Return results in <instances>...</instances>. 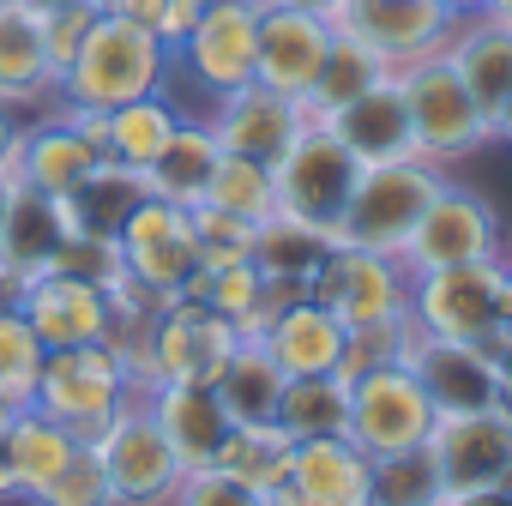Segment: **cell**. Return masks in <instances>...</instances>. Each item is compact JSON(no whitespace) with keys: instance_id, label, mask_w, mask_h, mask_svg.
I'll use <instances>...</instances> for the list:
<instances>
[{"instance_id":"f6af8a7d","label":"cell","mask_w":512,"mask_h":506,"mask_svg":"<svg viewBox=\"0 0 512 506\" xmlns=\"http://www.w3.org/2000/svg\"><path fill=\"white\" fill-rule=\"evenodd\" d=\"M440 506H512V482H482V488H446Z\"/></svg>"},{"instance_id":"7dc6e473","label":"cell","mask_w":512,"mask_h":506,"mask_svg":"<svg viewBox=\"0 0 512 506\" xmlns=\"http://www.w3.org/2000/svg\"><path fill=\"white\" fill-rule=\"evenodd\" d=\"M163 7H169V49H175L187 37V25L205 13V0H163Z\"/></svg>"},{"instance_id":"d4e9b609","label":"cell","mask_w":512,"mask_h":506,"mask_svg":"<svg viewBox=\"0 0 512 506\" xmlns=\"http://www.w3.org/2000/svg\"><path fill=\"white\" fill-rule=\"evenodd\" d=\"M79 235V217L67 199H43L31 187H13V205L0 217V260H7L19 278L31 272H49L55 266V247Z\"/></svg>"},{"instance_id":"6f0895ef","label":"cell","mask_w":512,"mask_h":506,"mask_svg":"<svg viewBox=\"0 0 512 506\" xmlns=\"http://www.w3.org/2000/svg\"><path fill=\"white\" fill-rule=\"evenodd\" d=\"M13 416H19L13 404H0V434H7V422H13Z\"/></svg>"},{"instance_id":"ac0fdd59","label":"cell","mask_w":512,"mask_h":506,"mask_svg":"<svg viewBox=\"0 0 512 506\" xmlns=\"http://www.w3.org/2000/svg\"><path fill=\"white\" fill-rule=\"evenodd\" d=\"M404 368H410V374H416V386L428 392L434 416H464V410H488V404H500L494 356H488V350H476V344L416 332V338H410V350H404Z\"/></svg>"},{"instance_id":"6da1fadb","label":"cell","mask_w":512,"mask_h":506,"mask_svg":"<svg viewBox=\"0 0 512 506\" xmlns=\"http://www.w3.org/2000/svg\"><path fill=\"white\" fill-rule=\"evenodd\" d=\"M169 43L151 37L145 25H127L115 13H97V25L85 31L73 67L55 79V103L61 109H91V115H109L133 97H151V91H169Z\"/></svg>"},{"instance_id":"681fc988","label":"cell","mask_w":512,"mask_h":506,"mask_svg":"<svg viewBox=\"0 0 512 506\" xmlns=\"http://www.w3.org/2000/svg\"><path fill=\"white\" fill-rule=\"evenodd\" d=\"M500 332L512 338V260H500Z\"/></svg>"},{"instance_id":"7c38bea8","label":"cell","mask_w":512,"mask_h":506,"mask_svg":"<svg viewBox=\"0 0 512 506\" xmlns=\"http://www.w3.org/2000/svg\"><path fill=\"white\" fill-rule=\"evenodd\" d=\"M115 247H121L127 278L145 284V290H157L163 302L181 296V284H187L193 266H199L187 205H169V199H151V193L127 211V223L115 229Z\"/></svg>"},{"instance_id":"9c48e42d","label":"cell","mask_w":512,"mask_h":506,"mask_svg":"<svg viewBox=\"0 0 512 506\" xmlns=\"http://www.w3.org/2000/svg\"><path fill=\"white\" fill-rule=\"evenodd\" d=\"M308 296L326 302L344 326L404 320L410 314V272H404V260H392V253H368V247L332 241L320 272L308 278Z\"/></svg>"},{"instance_id":"f5cc1de1","label":"cell","mask_w":512,"mask_h":506,"mask_svg":"<svg viewBox=\"0 0 512 506\" xmlns=\"http://www.w3.org/2000/svg\"><path fill=\"white\" fill-rule=\"evenodd\" d=\"M284 7H308V13H320V19H332L344 0H284Z\"/></svg>"},{"instance_id":"7402d4cb","label":"cell","mask_w":512,"mask_h":506,"mask_svg":"<svg viewBox=\"0 0 512 506\" xmlns=\"http://www.w3.org/2000/svg\"><path fill=\"white\" fill-rule=\"evenodd\" d=\"M145 410H151V422L163 428V440L175 446V458L187 470H205L217 458L223 434H229V410L199 380H163V386H151L145 392Z\"/></svg>"},{"instance_id":"f546056e","label":"cell","mask_w":512,"mask_h":506,"mask_svg":"<svg viewBox=\"0 0 512 506\" xmlns=\"http://www.w3.org/2000/svg\"><path fill=\"white\" fill-rule=\"evenodd\" d=\"M284 380H290V374L272 362V350H266L260 338H235V350H229V362L217 368L211 392H217V404L229 410V422H272Z\"/></svg>"},{"instance_id":"bcb514c9","label":"cell","mask_w":512,"mask_h":506,"mask_svg":"<svg viewBox=\"0 0 512 506\" xmlns=\"http://www.w3.org/2000/svg\"><path fill=\"white\" fill-rule=\"evenodd\" d=\"M19 133H25V121H19V109H13V103H0V169H13V151H19Z\"/></svg>"},{"instance_id":"816d5d0a","label":"cell","mask_w":512,"mask_h":506,"mask_svg":"<svg viewBox=\"0 0 512 506\" xmlns=\"http://www.w3.org/2000/svg\"><path fill=\"white\" fill-rule=\"evenodd\" d=\"M494 139L512 145V91H506V103H500V115H494Z\"/></svg>"},{"instance_id":"f1b7e54d","label":"cell","mask_w":512,"mask_h":506,"mask_svg":"<svg viewBox=\"0 0 512 506\" xmlns=\"http://www.w3.org/2000/svg\"><path fill=\"white\" fill-rule=\"evenodd\" d=\"M217 157H223V145H217L211 121L205 115H181V127L169 133L163 157L145 169V193L151 199H169V205H199Z\"/></svg>"},{"instance_id":"e0dca14e","label":"cell","mask_w":512,"mask_h":506,"mask_svg":"<svg viewBox=\"0 0 512 506\" xmlns=\"http://www.w3.org/2000/svg\"><path fill=\"white\" fill-rule=\"evenodd\" d=\"M368 452L350 434L296 440L284 482L266 494L272 506H368Z\"/></svg>"},{"instance_id":"d6986e66","label":"cell","mask_w":512,"mask_h":506,"mask_svg":"<svg viewBox=\"0 0 512 506\" xmlns=\"http://www.w3.org/2000/svg\"><path fill=\"white\" fill-rule=\"evenodd\" d=\"M332 43V19L308 13V7H284V0H260V49H253V79L302 97L320 55Z\"/></svg>"},{"instance_id":"9a60e30c","label":"cell","mask_w":512,"mask_h":506,"mask_svg":"<svg viewBox=\"0 0 512 506\" xmlns=\"http://www.w3.org/2000/svg\"><path fill=\"white\" fill-rule=\"evenodd\" d=\"M332 31L368 43L386 67H404L452 37V13L440 0H344L332 13Z\"/></svg>"},{"instance_id":"4fadbf2b","label":"cell","mask_w":512,"mask_h":506,"mask_svg":"<svg viewBox=\"0 0 512 506\" xmlns=\"http://www.w3.org/2000/svg\"><path fill=\"white\" fill-rule=\"evenodd\" d=\"M13 308L31 320V332L43 338V350L103 344V338L115 332V302H109V290L91 284V278H79V272H61V266L31 272V278L19 284V302H13Z\"/></svg>"},{"instance_id":"1f68e13d","label":"cell","mask_w":512,"mask_h":506,"mask_svg":"<svg viewBox=\"0 0 512 506\" xmlns=\"http://www.w3.org/2000/svg\"><path fill=\"white\" fill-rule=\"evenodd\" d=\"M272 422L290 440H332V434H344L350 428V380H338V374H290L284 392H278Z\"/></svg>"},{"instance_id":"52a82bcc","label":"cell","mask_w":512,"mask_h":506,"mask_svg":"<svg viewBox=\"0 0 512 506\" xmlns=\"http://www.w3.org/2000/svg\"><path fill=\"white\" fill-rule=\"evenodd\" d=\"M253 49H260V0H205V13L169 49V73L217 103L253 79Z\"/></svg>"},{"instance_id":"836d02e7","label":"cell","mask_w":512,"mask_h":506,"mask_svg":"<svg viewBox=\"0 0 512 506\" xmlns=\"http://www.w3.org/2000/svg\"><path fill=\"white\" fill-rule=\"evenodd\" d=\"M326 253H332V235L290 217V211H272L266 223H253V266L266 278H302L308 284Z\"/></svg>"},{"instance_id":"30bf717a","label":"cell","mask_w":512,"mask_h":506,"mask_svg":"<svg viewBox=\"0 0 512 506\" xmlns=\"http://www.w3.org/2000/svg\"><path fill=\"white\" fill-rule=\"evenodd\" d=\"M344 434L368 458H386V452L422 446L434 434V404L404 362H386V368H368L350 380V428Z\"/></svg>"},{"instance_id":"60d3db41","label":"cell","mask_w":512,"mask_h":506,"mask_svg":"<svg viewBox=\"0 0 512 506\" xmlns=\"http://www.w3.org/2000/svg\"><path fill=\"white\" fill-rule=\"evenodd\" d=\"M25 506H115V494H109V476H103V458H97V446H91V440H79V452L61 464V476H55L49 488H37Z\"/></svg>"},{"instance_id":"11a10c76","label":"cell","mask_w":512,"mask_h":506,"mask_svg":"<svg viewBox=\"0 0 512 506\" xmlns=\"http://www.w3.org/2000/svg\"><path fill=\"white\" fill-rule=\"evenodd\" d=\"M13 187H19V175L0 169V217H7V205H13Z\"/></svg>"},{"instance_id":"8992f818","label":"cell","mask_w":512,"mask_h":506,"mask_svg":"<svg viewBox=\"0 0 512 506\" xmlns=\"http://www.w3.org/2000/svg\"><path fill=\"white\" fill-rule=\"evenodd\" d=\"M109 476L115 506H169V494L181 488L187 464L175 458V446L163 440V428L145 410V392H127L121 410L103 422V434L91 440Z\"/></svg>"},{"instance_id":"7a4b0ae2","label":"cell","mask_w":512,"mask_h":506,"mask_svg":"<svg viewBox=\"0 0 512 506\" xmlns=\"http://www.w3.org/2000/svg\"><path fill=\"white\" fill-rule=\"evenodd\" d=\"M392 73H398L404 109H410V127H416V157L422 163L452 169V163H464L470 151H482L494 139L482 109H476V97H470V85L458 79L446 43L416 55V61H404V67H392Z\"/></svg>"},{"instance_id":"2e32d148","label":"cell","mask_w":512,"mask_h":506,"mask_svg":"<svg viewBox=\"0 0 512 506\" xmlns=\"http://www.w3.org/2000/svg\"><path fill=\"white\" fill-rule=\"evenodd\" d=\"M434 464L446 488H482V482H512V410H464V416H434Z\"/></svg>"},{"instance_id":"d6a6232c","label":"cell","mask_w":512,"mask_h":506,"mask_svg":"<svg viewBox=\"0 0 512 506\" xmlns=\"http://www.w3.org/2000/svg\"><path fill=\"white\" fill-rule=\"evenodd\" d=\"M386 73H392V67H386L368 43H356V37L332 31L326 55H320V67H314L308 91H302V109H308L314 121H326L332 109H344L350 97H362V91H368V85H380Z\"/></svg>"},{"instance_id":"b9f144b4","label":"cell","mask_w":512,"mask_h":506,"mask_svg":"<svg viewBox=\"0 0 512 506\" xmlns=\"http://www.w3.org/2000/svg\"><path fill=\"white\" fill-rule=\"evenodd\" d=\"M193 217V247H199V266H235V260H253V223L247 217H229L217 205H187Z\"/></svg>"},{"instance_id":"8fae6325","label":"cell","mask_w":512,"mask_h":506,"mask_svg":"<svg viewBox=\"0 0 512 506\" xmlns=\"http://www.w3.org/2000/svg\"><path fill=\"white\" fill-rule=\"evenodd\" d=\"M470 260H506L500 253V217L476 187L446 181L422 223L404 241V272H434V266H470Z\"/></svg>"},{"instance_id":"ba28073f","label":"cell","mask_w":512,"mask_h":506,"mask_svg":"<svg viewBox=\"0 0 512 506\" xmlns=\"http://www.w3.org/2000/svg\"><path fill=\"white\" fill-rule=\"evenodd\" d=\"M356 175H362L356 151L326 121H308L290 139V151L272 163L278 211H290V217H302V223H314V229L332 235L338 217H344V205H350V193H356Z\"/></svg>"},{"instance_id":"603a6c76","label":"cell","mask_w":512,"mask_h":506,"mask_svg":"<svg viewBox=\"0 0 512 506\" xmlns=\"http://www.w3.org/2000/svg\"><path fill=\"white\" fill-rule=\"evenodd\" d=\"M446 55L458 67V79L470 85L488 133H494V115L512 91V25L494 19V13H470V19H452V37H446Z\"/></svg>"},{"instance_id":"ab89813d","label":"cell","mask_w":512,"mask_h":506,"mask_svg":"<svg viewBox=\"0 0 512 506\" xmlns=\"http://www.w3.org/2000/svg\"><path fill=\"white\" fill-rule=\"evenodd\" d=\"M416 326L410 314L404 320H374V326H344V356H338V380H356L368 368H386V362H404Z\"/></svg>"},{"instance_id":"83f0119b","label":"cell","mask_w":512,"mask_h":506,"mask_svg":"<svg viewBox=\"0 0 512 506\" xmlns=\"http://www.w3.org/2000/svg\"><path fill=\"white\" fill-rule=\"evenodd\" d=\"M0 440H7V464H13V500H31L37 488H49L61 476V464L79 452V434L37 404H25Z\"/></svg>"},{"instance_id":"f907efd6","label":"cell","mask_w":512,"mask_h":506,"mask_svg":"<svg viewBox=\"0 0 512 506\" xmlns=\"http://www.w3.org/2000/svg\"><path fill=\"white\" fill-rule=\"evenodd\" d=\"M440 7H446L452 19H470V13H488V7H494V0H440Z\"/></svg>"},{"instance_id":"ffe728a7","label":"cell","mask_w":512,"mask_h":506,"mask_svg":"<svg viewBox=\"0 0 512 506\" xmlns=\"http://www.w3.org/2000/svg\"><path fill=\"white\" fill-rule=\"evenodd\" d=\"M97 145L85 139V127L67 115V109H49L43 121H25L19 133V151H13V175L19 187L43 193V199H67L79 193V181L97 169Z\"/></svg>"},{"instance_id":"f35d334b","label":"cell","mask_w":512,"mask_h":506,"mask_svg":"<svg viewBox=\"0 0 512 506\" xmlns=\"http://www.w3.org/2000/svg\"><path fill=\"white\" fill-rule=\"evenodd\" d=\"M43 338L31 332V320L19 308H0V404L25 410L37 398V374H43Z\"/></svg>"},{"instance_id":"4316f807","label":"cell","mask_w":512,"mask_h":506,"mask_svg":"<svg viewBox=\"0 0 512 506\" xmlns=\"http://www.w3.org/2000/svg\"><path fill=\"white\" fill-rule=\"evenodd\" d=\"M181 115H187V109H181L169 91H151V97H133V103L109 109V115H103V133H97L103 163H121V169L145 175V169L163 157L169 133L181 127Z\"/></svg>"},{"instance_id":"7bdbcfd3","label":"cell","mask_w":512,"mask_h":506,"mask_svg":"<svg viewBox=\"0 0 512 506\" xmlns=\"http://www.w3.org/2000/svg\"><path fill=\"white\" fill-rule=\"evenodd\" d=\"M91 25H97V7H91V0H43V43H49L55 79L73 67V55H79V43H85Z\"/></svg>"},{"instance_id":"5b68a950","label":"cell","mask_w":512,"mask_h":506,"mask_svg":"<svg viewBox=\"0 0 512 506\" xmlns=\"http://www.w3.org/2000/svg\"><path fill=\"white\" fill-rule=\"evenodd\" d=\"M127 392H139V386H133L121 350L103 338V344H67V350H49L31 404L49 410L55 422H67L79 440H97L103 422L121 410Z\"/></svg>"},{"instance_id":"44dd1931","label":"cell","mask_w":512,"mask_h":506,"mask_svg":"<svg viewBox=\"0 0 512 506\" xmlns=\"http://www.w3.org/2000/svg\"><path fill=\"white\" fill-rule=\"evenodd\" d=\"M326 127L356 151V163H398V157H416V127H410V109H404V91H398V73H386L380 85H368L362 97H350L344 109L326 115Z\"/></svg>"},{"instance_id":"cb8c5ba5","label":"cell","mask_w":512,"mask_h":506,"mask_svg":"<svg viewBox=\"0 0 512 506\" xmlns=\"http://www.w3.org/2000/svg\"><path fill=\"white\" fill-rule=\"evenodd\" d=\"M55 97V67L43 43V0H7L0 7V103H43Z\"/></svg>"},{"instance_id":"ee69618b","label":"cell","mask_w":512,"mask_h":506,"mask_svg":"<svg viewBox=\"0 0 512 506\" xmlns=\"http://www.w3.org/2000/svg\"><path fill=\"white\" fill-rule=\"evenodd\" d=\"M169 506H272V500L253 494V488H241V482H229V476H217L205 464V470H187L181 476V488L169 494Z\"/></svg>"},{"instance_id":"484cf974","label":"cell","mask_w":512,"mask_h":506,"mask_svg":"<svg viewBox=\"0 0 512 506\" xmlns=\"http://www.w3.org/2000/svg\"><path fill=\"white\" fill-rule=\"evenodd\" d=\"M260 344L272 350V362L284 374H338V356H344V320L314 302V296H296L266 332Z\"/></svg>"},{"instance_id":"9f6ffc18","label":"cell","mask_w":512,"mask_h":506,"mask_svg":"<svg viewBox=\"0 0 512 506\" xmlns=\"http://www.w3.org/2000/svg\"><path fill=\"white\" fill-rule=\"evenodd\" d=\"M488 13H494V19H506V25H512V0H494V7H488Z\"/></svg>"},{"instance_id":"277c9868","label":"cell","mask_w":512,"mask_h":506,"mask_svg":"<svg viewBox=\"0 0 512 506\" xmlns=\"http://www.w3.org/2000/svg\"><path fill=\"white\" fill-rule=\"evenodd\" d=\"M410 326L428 338H458L476 350H500V260H470V266H434L410 272Z\"/></svg>"},{"instance_id":"680465c9","label":"cell","mask_w":512,"mask_h":506,"mask_svg":"<svg viewBox=\"0 0 512 506\" xmlns=\"http://www.w3.org/2000/svg\"><path fill=\"white\" fill-rule=\"evenodd\" d=\"M0 7H7V0H0Z\"/></svg>"},{"instance_id":"d590c367","label":"cell","mask_w":512,"mask_h":506,"mask_svg":"<svg viewBox=\"0 0 512 506\" xmlns=\"http://www.w3.org/2000/svg\"><path fill=\"white\" fill-rule=\"evenodd\" d=\"M199 205H217L229 217H247V223H266L278 211V181H272V163H253V157H235L223 151L211 181H205V199Z\"/></svg>"},{"instance_id":"e575fe53","label":"cell","mask_w":512,"mask_h":506,"mask_svg":"<svg viewBox=\"0 0 512 506\" xmlns=\"http://www.w3.org/2000/svg\"><path fill=\"white\" fill-rule=\"evenodd\" d=\"M446 482L434 464V446H404L368 464V506H440Z\"/></svg>"},{"instance_id":"74e56055","label":"cell","mask_w":512,"mask_h":506,"mask_svg":"<svg viewBox=\"0 0 512 506\" xmlns=\"http://www.w3.org/2000/svg\"><path fill=\"white\" fill-rule=\"evenodd\" d=\"M260 284H266V272L253 266V260H235V266H193V278L181 284V296L205 302V308L223 314L235 332H247L253 308H260Z\"/></svg>"},{"instance_id":"db71d44e","label":"cell","mask_w":512,"mask_h":506,"mask_svg":"<svg viewBox=\"0 0 512 506\" xmlns=\"http://www.w3.org/2000/svg\"><path fill=\"white\" fill-rule=\"evenodd\" d=\"M0 500H13V464H7V440H0Z\"/></svg>"},{"instance_id":"5bb4252c","label":"cell","mask_w":512,"mask_h":506,"mask_svg":"<svg viewBox=\"0 0 512 506\" xmlns=\"http://www.w3.org/2000/svg\"><path fill=\"white\" fill-rule=\"evenodd\" d=\"M205 121H211V133H217L223 151L253 157V163H278V157L290 151V139H296L314 115L302 109V97H284V91H272V85H260V79H247L241 91L217 97Z\"/></svg>"},{"instance_id":"8d00e7d4","label":"cell","mask_w":512,"mask_h":506,"mask_svg":"<svg viewBox=\"0 0 512 506\" xmlns=\"http://www.w3.org/2000/svg\"><path fill=\"white\" fill-rule=\"evenodd\" d=\"M139 199H145V175H133V169H121V163H97V169L79 181V193H67L79 229H91V235H115Z\"/></svg>"},{"instance_id":"4dcf8cb0","label":"cell","mask_w":512,"mask_h":506,"mask_svg":"<svg viewBox=\"0 0 512 506\" xmlns=\"http://www.w3.org/2000/svg\"><path fill=\"white\" fill-rule=\"evenodd\" d=\"M290 446L296 440L278 422H229L211 470L229 476V482H241V488H253V494H272L284 482V470H290Z\"/></svg>"},{"instance_id":"3957f363","label":"cell","mask_w":512,"mask_h":506,"mask_svg":"<svg viewBox=\"0 0 512 506\" xmlns=\"http://www.w3.org/2000/svg\"><path fill=\"white\" fill-rule=\"evenodd\" d=\"M446 187V169L422 163V157H398V163H368L356 175V193L332 229V241L344 247H368V253H392L404 260V241L422 223L428 199Z\"/></svg>"},{"instance_id":"c3c4849f","label":"cell","mask_w":512,"mask_h":506,"mask_svg":"<svg viewBox=\"0 0 512 506\" xmlns=\"http://www.w3.org/2000/svg\"><path fill=\"white\" fill-rule=\"evenodd\" d=\"M494 386H500V404L512 410V338L494 350Z\"/></svg>"}]
</instances>
